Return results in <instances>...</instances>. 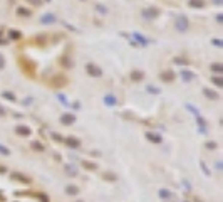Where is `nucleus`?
I'll return each instance as SVG.
<instances>
[{"mask_svg": "<svg viewBox=\"0 0 223 202\" xmlns=\"http://www.w3.org/2000/svg\"><path fill=\"white\" fill-rule=\"evenodd\" d=\"M19 68H20L22 73L25 74L27 77H30V79H34L35 74H37V64H35L32 59L25 57V56L19 57Z\"/></svg>", "mask_w": 223, "mask_h": 202, "instance_id": "nucleus-1", "label": "nucleus"}, {"mask_svg": "<svg viewBox=\"0 0 223 202\" xmlns=\"http://www.w3.org/2000/svg\"><path fill=\"white\" fill-rule=\"evenodd\" d=\"M69 79L66 77V74H54V76L47 81V84L51 88H54V89H60V88H66L67 86Z\"/></svg>", "mask_w": 223, "mask_h": 202, "instance_id": "nucleus-2", "label": "nucleus"}, {"mask_svg": "<svg viewBox=\"0 0 223 202\" xmlns=\"http://www.w3.org/2000/svg\"><path fill=\"white\" fill-rule=\"evenodd\" d=\"M86 71H87L89 76H92V77H101L102 76V69L97 64H94V62H87V64H86Z\"/></svg>", "mask_w": 223, "mask_h": 202, "instance_id": "nucleus-3", "label": "nucleus"}, {"mask_svg": "<svg viewBox=\"0 0 223 202\" xmlns=\"http://www.w3.org/2000/svg\"><path fill=\"white\" fill-rule=\"evenodd\" d=\"M160 79L163 83H171L173 79H175V73H173L171 69H166V71H163V73L160 74Z\"/></svg>", "mask_w": 223, "mask_h": 202, "instance_id": "nucleus-4", "label": "nucleus"}, {"mask_svg": "<svg viewBox=\"0 0 223 202\" xmlns=\"http://www.w3.org/2000/svg\"><path fill=\"white\" fill-rule=\"evenodd\" d=\"M129 79H131V81H134V83L143 81V79H144V73H143V71H138V69H134V71L129 74Z\"/></svg>", "mask_w": 223, "mask_h": 202, "instance_id": "nucleus-5", "label": "nucleus"}, {"mask_svg": "<svg viewBox=\"0 0 223 202\" xmlns=\"http://www.w3.org/2000/svg\"><path fill=\"white\" fill-rule=\"evenodd\" d=\"M158 15H160V10L154 9V7H153V9H146V10H143V17L149 19V20H151V19H154V17H158Z\"/></svg>", "mask_w": 223, "mask_h": 202, "instance_id": "nucleus-6", "label": "nucleus"}, {"mask_svg": "<svg viewBox=\"0 0 223 202\" xmlns=\"http://www.w3.org/2000/svg\"><path fill=\"white\" fill-rule=\"evenodd\" d=\"M76 121V115H71V113H66V115L60 116V123L64 125H72Z\"/></svg>", "mask_w": 223, "mask_h": 202, "instance_id": "nucleus-7", "label": "nucleus"}, {"mask_svg": "<svg viewBox=\"0 0 223 202\" xmlns=\"http://www.w3.org/2000/svg\"><path fill=\"white\" fill-rule=\"evenodd\" d=\"M59 66H62L64 69H71L72 68V61L69 56H60L59 57Z\"/></svg>", "mask_w": 223, "mask_h": 202, "instance_id": "nucleus-8", "label": "nucleus"}, {"mask_svg": "<svg viewBox=\"0 0 223 202\" xmlns=\"http://www.w3.org/2000/svg\"><path fill=\"white\" fill-rule=\"evenodd\" d=\"M32 44L44 47V46L47 44V35L45 34H40V35H37V37H34V39H32Z\"/></svg>", "mask_w": 223, "mask_h": 202, "instance_id": "nucleus-9", "label": "nucleus"}, {"mask_svg": "<svg viewBox=\"0 0 223 202\" xmlns=\"http://www.w3.org/2000/svg\"><path fill=\"white\" fill-rule=\"evenodd\" d=\"M203 95H205L206 98L213 99V101L220 99V95H218V93H216V91H213V89H208V88H205V89H203Z\"/></svg>", "mask_w": 223, "mask_h": 202, "instance_id": "nucleus-10", "label": "nucleus"}, {"mask_svg": "<svg viewBox=\"0 0 223 202\" xmlns=\"http://www.w3.org/2000/svg\"><path fill=\"white\" fill-rule=\"evenodd\" d=\"M176 29L178 30H186L188 29V19L186 17H180L176 20Z\"/></svg>", "mask_w": 223, "mask_h": 202, "instance_id": "nucleus-11", "label": "nucleus"}, {"mask_svg": "<svg viewBox=\"0 0 223 202\" xmlns=\"http://www.w3.org/2000/svg\"><path fill=\"white\" fill-rule=\"evenodd\" d=\"M7 34H9V39H12V41H20V39H22V32H20V30L10 29Z\"/></svg>", "mask_w": 223, "mask_h": 202, "instance_id": "nucleus-12", "label": "nucleus"}, {"mask_svg": "<svg viewBox=\"0 0 223 202\" xmlns=\"http://www.w3.org/2000/svg\"><path fill=\"white\" fill-rule=\"evenodd\" d=\"M188 5H189V7H193V9H203V7L206 5V2H205V0H189Z\"/></svg>", "mask_w": 223, "mask_h": 202, "instance_id": "nucleus-13", "label": "nucleus"}, {"mask_svg": "<svg viewBox=\"0 0 223 202\" xmlns=\"http://www.w3.org/2000/svg\"><path fill=\"white\" fill-rule=\"evenodd\" d=\"M181 77H183V81H185V83H189L195 77V74L191 73V71H186V69H185V71H181Z\"/></svg>", "mask_w": 223, "mask_h": 202, "instance_id": "nucleus-14", "label": "nucleus"}, {"mask_svg": "<svg viewBox=\"0 0 223 202\" xmlns=\"http://www.w3.org/2000/svg\"><path fill=\"white\" fill-rule=\"evenodd\" d=\"M17 15H19V17H30V15H32V12H30L29 9L19 7V9H17Z\"/></svg>", "mask_w": 223, "mask_h": 202, "instance_id": "nucleus-15", "label": "nucleus"}, {"mask_svg": "<svg viewBox=\"0 0 223 202\" xmlns=\"http://www.w3.org/2000/svg\"><path fill=\"white\" fill-rule=\"evenodd\" d=\"M210 69L213 71V73H223V66L220 64V62H213V64H210Z\"/></svg>", "mask_w": 223, "mask_h": 202, "instance_id": "nucleus-16", "label": "nucleus"}, {"mask_svg": "<svg viewBox=\"0 0 223 202\" xmlns=\"http://www.w3.org/2000/svg\"><path fill=\"white\" fill-rule=\"evenodd\" d=\"M17 133L22 135V137H29L30 135V130L27 126H17Z\"/></svg>", "mask_w": 223, "mask_h": 202, "instance_id": "nucleus-17", "label": "nucleus"}, {"mask_svg": "<svg viewBox=\"0 0 223 202\" xmlns=\"http://www.w3.org/2000/svg\"><path fill=\"white\" fill-rule=\"evenodd\" d=\"M146 138H148V140H151L153 143H160L161 142L160 135H154V133H146Z\"/></svg>", "mask_w": 223, "mask_h": 202, "instance_id": "nucleus-18", "label": "nucleus"}, {"mask_svg": "<svg viewBox=\"0 0 223 202\" xmlns=\"http://www.w3.org/2000/svg\"><path fill=\"white\" fill-rule=\"evenodd\" d=\"M211 83H213L215 86L223 88V79H222V77H218V76H213V77H211Z\"/></svg>", "mask_w": 223, "mask_h": 202, "instance_id": "nucleus-19", "label": "nucleus"}, {"mask_svg": "<svg viewBox=\"0 0 223 202\" xmlns=\"http://www.w3.org/2000/svg\"><path fill=\"white\" fill-rule=\"evenodd\" d=\"M4 96L5 99H10V101H17V98H15V95H13V93H10V91H4Z\"/></svg>", "mask_w": 223, "mask_h": 202, "instance_id": "nucleus-20", "label": "nucleus"}, {"mask_svg": "<svg viewBox=\"0 0 223 202\" xmlns=\"http://www.w3.org/2000/svg\"><path fill=\"white\" fill-rule=\"evenodd\" d=\"M13 179H19V180L20 182H24V184H29V179H27V177H24V175H20V173H13Z\"/></svg>", "mask_w": 223, "mask_h": 202, "instance_id": "nucleus-21", "label": "nucleus"}, {"mask_svg": "<svg viewBox=\"0 0 223 202\" xmlns=\"http://www.w3.org/2000/svg\"><path fill=\"white\" fill-rule=\"evenodd\" d=\"M67 145L69 146H79V140H77V138H67Z\"/></svg>", "mask_w": 223, "mask_h": 202, "instance_id": "nucleus-22", "label": "nucleus"}, {"mask_svg": "<svg viewBox=\"0 0 223 202\" xmlns=\"http://www.w3.org/2000/svg\"><path fill=\"white\" fill-rule=\"evenodd\" d=\"M47 22H49V24L54 22V15H44V17H42V24H47Z\"/></svg>", "mask_w": 223, "mask_h": 202, "instance_id": "nucleus-23", "label": "nucleus"}, {"mask_svg": "<svg viewBox=\"0 0 223 202\" xmlns=\"http://www.w3.org/2000/svg\"><path fill=\"white\" fill-rule=\"evenodd\" d=\"M104 101H106L107 104H116V98H114V96H106Z\"/></svg>", "mask_w": 223, "mask_h": 202, "instance_id": "nucleus-24", "label": "nucleus"}, {"mask_svg": "<svg viewBox=\"0 0 223 202\" xmlns=\"http://www.w3.org/2000/svg\"><path fill=\"white\" fill-rule=\"evenodd\" d=\"M27 2L32 4L34 7H40V5H42V0H27Z\"/></svg>", "mask_w": 223, "mask_h": 202, "instance_id": "nucleus-25", "label": "nucleus"}, {"mask_svg": "<svg viewBox=\"0 0 223 202\" xmlns=\"http://www.w3.org/2000/svg\"><path fill=\"white\" fill-rule=\"evenodd\" d=\"M134 37H136V39H138L139 42L143 44V46H146V44H148V42H146V41H144V39H143V37H141V35H139V34H136V32H134Z\"/></svg>", "mask_w": 223, "mask_h": 202, "instance_id": "nucleus-26", "label": "nucleus"}, {"mask_svg": "<svg viewBox=\"0 0 223 202\" xmlns=\"http://www.w3.org/2000/svg\"><path fill=\"white\" fill-rule=\"evenodd\" d=\"M82 165H84V167H87L89 170H94V168H96V165H94V164H89V162H84Z\"/></svg>", "mask_w": 223, "mask_h": 202, "instance_id": "nucleus-27", "label": "nucleus"}, {"mask_svg": "<svg viewBox=\"0 0 223 202\" xmlns=\"http://www.w3.org/2000/svg\"><path fill=\"white\" fill-rule=\"evenodd\" d=\"M175 62H178V64H188V61L181 59V57H176V59H175Z\"/></svg>", "mask_w": 223, "mask_h": 202, "instance_id": "nucleus-28", "label": "nucleus"}, {"mask_svg": "<svg viewBox=\"0 0 223 202\" xmlns=\"http://www.w3.org/2000/svg\"><path fill=\"white\" fill-rule=\"evenodd\" d=\"M211 42H213L215 46H216V47H222V46H223V42H222V41H218V39H213Z\"/></svg>", "mask_w": 223, "mask_h": 202, "instance_id": "nucleus-29", "label": "nucleus"}, {"mask_svg": "<svg viewBox=\"0 0 223 202\" xmlns=\"http://www.w3.org/2000/svg\"><path fill=\"white\" fill-rule=\"evenodd\" d=\"M5 68V57L0 54V69H4Z\"/></svg>", "mask_w": 223, "mask_h": 202, "instance_id": "nucleus-30", "label": "nucleus"}, {"mask_svg": "<svg viewBox=\"0 0 223 202\" xmlns=\"http://www.w3.org/2000/svg\"><path fill=\"white\" fill-rule=\"evenodd\" d=\"M52 138H54V140H57V142H62V140H64V138L60 137V135H57V133H54V135H52Z\"/></svg>", "mask_w": 223, "mask_h": 202, "instance_id": "nucleus-31", "label": "nucleus"}, {"mask_svg": "<svg viewBox=\"0 0 223 202\" xmlns=\"http://www.w3.org/2000/svg\"><path fill=\"white\" fill-rule=\"evenodd\" d=\"M32 146H34V148H37V150H42V145H40V143H37V142L32 143Z\"/></svg>", "mask_w": 223, "mask_h": 202, "instance_id": "nucleus-32", "label": "nucleus"}, {"mask_svg": "<svg viewBox=\"0 0 223 202\" xmlns=\"http://www.w3.org/2000/svg\"><path fill=\"white\" fill-rule=\"evenodd\" d=\"M0 152H2L4 155H9V150H7V148H4L2 145H0Z\"/></svg>", "mask_w": 223, "mask_h": 202, "instance_id": "nucleus-33", "label": "nucleus"}, {"mask_svg": "<svg viewBox=\"0 0 223 202\" xmlns=\"http://www.w3.org/2000/svg\"><path fill=\"white\" fill-rule=\"evenodd\" d=\"M0 116H5V110L2 106H0Z\"/></svg>", "mask_w": 223, "mask_h": 202, "instance_id": "nucleus-34", "label": "nucleus"}, {"mask_svg": "<svg viewBox=\"0 0 223 202\" xmlns=\"http://www.w3.org/2000/svg\"><path fill=\"white\" fill-rule=\"evenodd\" d=\"M222 19H223V15H222V14H218V15H216V20L222 22Z\"/></svg>", "mask_w": 223, "mask_h": 202, "instance_id": "nucleus-35", "label": "nucleus"}, {"mask_svg": "<svg viewBox=\"0 0 223 202\" xmlns=\"http://www.w3.org/2000/svg\"><path fill=\"white\" fill-rule=\"evenodd\" d=\"M0 35H2V29H0Z\"/></svg>", "mask_w": 223, "mask_h": 202, "instance_id": "nucleus-36", "label": "nucleus"}]
</instances>
